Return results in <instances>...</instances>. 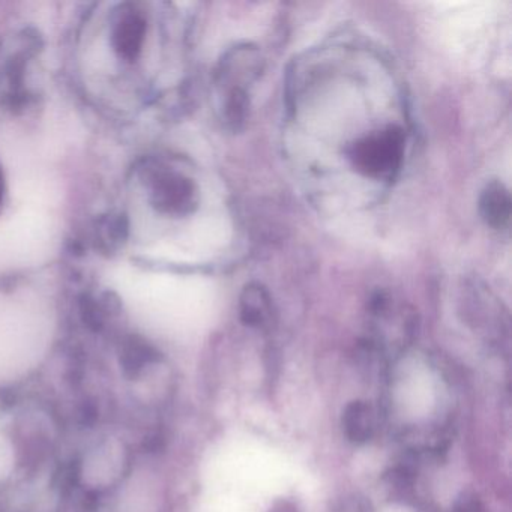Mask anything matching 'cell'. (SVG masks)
I'll list each match as a JSON object with an SVG mask.
<instances>
[{
	"mask_svg": "<svg viewBox=\"0 0 512 512\" xmlns=\"http://www.w3.org/2000/svg\"><path fill=\"white\" fill-rule=\"evenodd\" d=\"M451 512H485V508L476 494L467 493L455 502Z\"/></svg>",
	"mask_w": 512,
	"mask_h": 512,
	"instance_id": "cell-6",
	"label": "cell"
},
{
	"mask_svg": "<svg viewBox=\"0 0 512 512\" xmlns=\"http://www.w3.org/2000/svg\"><path fill=\"white\" fill-rule=\"evenodd\" d=\"M239 317L247 328L269 332L275 325V307L271 293L263 284L250 283L239 296Z\"/></svg>",
	"mask_w": 512,
	"mask_h": 512,
	"instance_id": "cell-3",
	"label": "cell"
},
{
	"mask_svg": "<svg viewBox=\"0 0 512 512\" xmlns=\"http://www.w3.org/2000/svg\"><path fill=\"white\" fill-rule=\"evenodd\" d=\"M379 410L368 400H353L344 407L341 428L353 445H365L376 437L380 427Z\"/></svg>",
	"mask_w": 512,
	"mask_h": 512,
	"instance_id": "cell-4",
	"label": "cell"
},
{
	"mask_svg": "<svg viewBox=\"0 0 512 512\" xmlns=\"http://www.w3.org/2000/svg\"><path fill=\"white\" fill-rule=\"evenodd\" d=\"M511 194L499 179L487 182L479 194V215L490 229L496 232L508 230L511 223Z\"/></svg>",
	"mask_w": 512,
	"mask_h": 512,
	"instance_id": "cell-5",
	"label": "cell"
},
{
	"mask_svg": "<svg viewBox=\"0 0 512 512\" xmlns=\"http://www.w3.org/2000/svg\"><path fill=\"white\" fill-rule=\"evenodd\" d=\"M406 136L397 125L371 131L353 142L347 157L353 169L374 181H392L403 166Z\"/></svg>",
	"mask_w": 512,
	"mask_h": 512,
	"instance_id": "cell-2",
	"label": "cell"
},
{
	"mask_svg": "<svg viewBox=\"0 0 512 512\" xmlns=\"http://www.w3.org/2000/svg\"><path fill=\"white\" fill-rule=\"evenodd\" d=\"M259 49L244 44L230 49L221 62L218 86L223 98V116L230 130H241L250 112V88L262 73Z\"/></svg>",
	"mask_w": 512,
	"mask_h": 512,
	"instance_id": "cell-1",
	"label": "cell"
}]
</instances>
